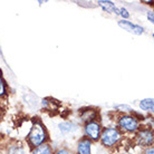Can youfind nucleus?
<instances>
[{"label": "nucleus", "mask_w": 154, "mask_h": 154, "mask_svg": "<svg viewBox=\"0 0 154 154\" xmlns=\"http://www.w3.org/2000/svg\"><path fill=\"white\" fill-rule=\"evenodd\" d=\"M27 141L28 144L32 149L42 145L44 143H47V141H48V133H47L46 127L42 124V121H39V119L32 121V125H31L29 134L27 136Z\"/></svg>", "instance_id": "nucleus-1"}, {"label": "nucleus", "mask_w": 154, "mask_h": 154, "mask_svg": "<svg viewBox=\"0 0 154 154\" xmlns=\"http://www.w3.org/2000/svg\"><path fill=\"white\" fill-rule=\"evenodd\" d=\"M122 139H123V133L119 131L117 127L107 126L102 130L100 141L103 146L111 149V147L117 145L122 141Z\"/></svg>", "instance_id": "nucleus-2"}, {"label": "nucleus", "mask_w": 154, "mask_h": 154, "mask_svg": "<svg viewBox=\"0 0 154 154\" xmlns=\"http://www.w3.org/2000/svg\"><path fill=\"white\" fill-rule=\"evenodd\" d=\"M116 127L122 133L134 134L141 127V123L139 119L134 117L132 114H122L117 119V126Z\"/></svg>", "instance_id": "nucleus-3"}, {"label": "nucleus", "mask_w": 154, "mask_h": 154, "mask_svg": "<svg viewBox=\"0 0 154 154\" xmlns=\"http://www.w3.org/2000/svg\"><path fill=\"white\" fill-rule=\"evenodd\" d=\"M102 130L103 127L98 119H93V121L84 123V136L92 142L100 141Z\"/></svg>", "instance_id": "nucleus-4"}, {"label": "nucleus", "mask_w": 154, "mask_h": 154, "mask_svg": "<svg viewBox=\"0 0 154 154\" xmlns=\"http://www.w3.org/2000/svg\"><path fill=\"white\" fill-rule=\"evenodd\" d=\"M136 144L141 147H149L153 146L154 142V134L153 130L150 127H140L136 132V137H135Z\"/></svg>", "instance_id": "nucleus-5"}, {"label": "nucleus", "mask_w": 154, "mask_h": 154, "mask_svg": "<svg viewBox=\"0 0 154 154\" xmlns=\"http://www.w3.org/2000/svg\"><path fill=\"white\" fill-rule=\"evenodd\" d=\"M119 26L124 30L128 31L131 34H134V35H142L144 32V28L140 25H136V23H133L128 20H119Z\"/></svg>", "instance_id": "nucleus-6"}, {"label": "nucleus", "mask_w": 154, "mask_h": 154, "mask_svg": "<svg viewBox=\"0 0 154 154\" xmlns=\"http://www.w3.org/2000/svg\"><path fill=\"white\" fill-rule=\"evenodd\" d=\"M92 141H89L87 137L83 136L77 142L76 154H91V152H92Z\"/></svg>", "instance_id": "nucleus-7"}, {"label": "nucleus", "mask_w": 154, "mask_h": 154, "mask_svg": "<svg viewBox=\"0 0 154 154\" xmlns=\"http://www.w3.org/2000/svg\"><path fill=\"white\" fill-rule=\"evenodd\" d=\"M78 124L73 122V121H65L58 124V130L63 135H67L70 133H74L78 130Z\"/></svg>", "instance_id": "nucleus-8"}, {"label": "nucleus", "mask_w": 154, "mask_h": 154, "mask_svg": "<svg viewBox=\"0 0 154 154\" xmlns=\"http://www.w3.org/2000/svg\"><path fill=\"white\" fill-rule=\"evenodd\" d=\"M97 5H98L104 11L108 12V14H114L116 10V8H117V6H116L113 1H109V0H98V1H97Z\"/></svg>", "instance_id": "nucleus-9"}, {"label": "nucleus", "mask_w": 154, "mask_h": 154, "mask_svg": "<svg viewBox=\"0 0 154 154\" xmlns=\"http://www.w3.org/2000/svg\"><path fill=\"white\" fill-rule=\"evenodd\" d=\"M81 119L84 123L93 121V119H97V111L93 109V108H86L85 111H82Z\"/></svg>", "instance_id": "nucleus-10"}, {"label": "nucleus", "mask_w": 154, "mask_h": 154, "mask_svg": "<svg viewBox=\"0 0 154 154\" xmlns=\"http://www.w3.org/2000/svg\"><path fill=\"white\" fill-rule=\"evenodd\" d=\"M31 154H54V151L49 143H44L39 146L34 147Z\"/></svg>", "instance_id": "nucleus-11"}, {"label": "nucleus", "mask_w": 154, "mask_h": 154, "mask_svg": "<svg viewBox=\"0 0 154 154\" xmlns=\"http://www.w3.org/2000/svg\"><path fill=\"white\" fill-rule=\"evenodd\" d=\"M140 107L142 111L147 113H153L154 111V100L153 98H144L140 102Z\"/></svg>", "instance_id": "nucleus-12"}, {"label": "nucleus", "mask_w": 154, "mask_h": 154, "mask_svg": "<svg viewBox=\"0 0 154 154\" xmlns=\"http://www.w3.org/2000/svg\"><path fill=\"white\" fill-rule=\"evenodd\" d=\"M42 107L47 109V111H56L57 109V104H56V100H51V98H45L42 100Z\"/></svg>", "instance_id": "nucleus-13"}, {"label": "nucleus", "mask_w": 154, "mask_h": 154, "mask_svg": "<svg viewBox=\"0 0 154 154\" xmlns=\"http://www.w3.org/2000/svg\"><path fill=\"white\" fill-rule=\"evenodd\" d=\"M114 14L117 15V16H119V17H122L123 20H127L128 18H130V16H131V14L128 12V10L124 7H117Z\"/></svg>", "instance_id": "nucleus-14"}, {"label": "nucleus", "mask_w": 154, "mask_h": 154, "mask_svg": "<svg viewBox=\"0 0 154 154\" xmlns=\"http://www.w3.org/2000/svg\"><path fill=\"white\" fill-rule=\"evenodd\" d=\"M115 109L117 112L122 113V114H132V113L134 112V109L130 106V105L127 104H121V105H117L115 107Z\"/></svg>", "instance_id": "nucleus-15"}, {"label": "nucleus", "mask_w": 154, "mask_h": 154, "mask_svg": "<svg viewBox=\"0 0 154 154\" xmlns=\"http://www.w3.org/2000/svg\"><path fill=\"white\" fill-rule=\"evenodd\" d=\"M8 154H26V152H25L23 146L16 144V145L9 146V149H8Z\"/></svg>", "instance_id": "nucleus-16"}, {"label": "nucleus", "mask_w": 154, "mask_h": 154, "mask_svg": "<svg viewBox=\"0 0 154 154\" xmlns=\"http://www.w3.org/2000/svg\"><path fill=\"white\" fill-rule=\"evenodd\" d=\"M7 95V84L2 77L1 70H0V97H5Z\"/></svg>", "instance_id": "nucleus-17"}, {"label": "nucleus", "mask_w": 154, "mask_h": 154, "mask_svg": "<svg viewBox=\"0 0 154 154\" xmlns=\"http://www.w3.org/2000/svg\"><path fill=\"white\" fill-rule=\"evenodd\" d=\"M54 154H73V152L70 150H68L67 147H59L55 151Z\"/></svg>", "instance_id": "nucleus-18"}, {"label": "nucleus", "mask_w": 154, "mask_h": 154, "mask_svg": "<svg viewBox=\"0 0 154 154\" xmlns=\"http://www.w3.org/2000/svg\"><path fill=\"white\" fill-rule=\"evenodd\" d=\"M146 17H147V20H149V21H151V23H154V14H153V11H147Z\"/></svg>", "instance_id": "nucleus-19"}, {"label": "nucleus", "mask_w": 154, "mask_h": 154, "mask_svg": "<svg viewBox=\"0 0 154 154\" xmlns=\"http://www.w3.org/2000/svg\"><path fill=\"white\" fill-rule=\"evenodd\" d=\"M143 154H154V149H153V146L145 147V150H144Z\"/></svg>", "instance_id": "nucleus-20"}, {"label": "nucleus", "mask_w": 154, "mask_h": 154, "mask_svg": "<svg viewBox=\"0 0 154 154\" xmlns=\"http://www.w3.org/2000/svg\"><path fill=\"white\" fill-rule=\"evenodd\" d=\"M143 4H146V5H152L153 4V1H142Z\"/></svg>", "instance_id": "nucleus-21"}, {"label": "nucleus", "mask_w": 154, "mask_h": 154, "mask_svg": "<svg viewBox=\"0 0 154 154\" xmlns=\"http://www.w3.org/2000/svg\"><path fill=\"white\" fill-rule=\"evenodd\" d=\"M1 119H2V114H1V112H0V121H1Z\"/></svg>", "instance_id": "nucleus-22"}]
</instances>
